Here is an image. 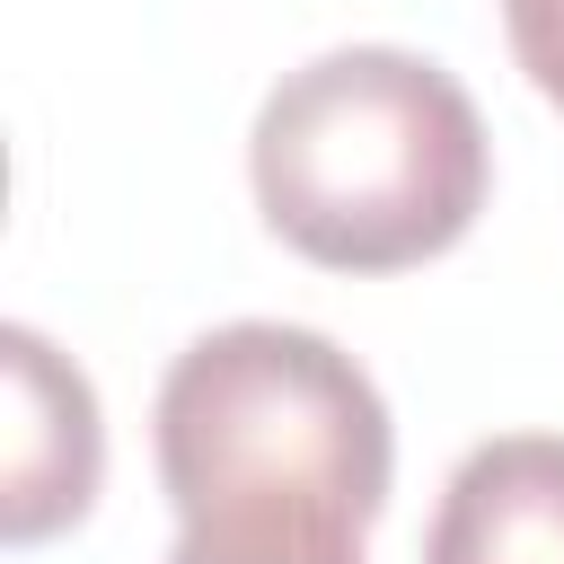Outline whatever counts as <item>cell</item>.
I'll return each mask as SVG.
<instances>
[{
    "mask_svg": "<svg viewBox=\"0 0 564 564\" xmlns=\"http://www.w3.org/2000/svg\"><path fill=\"white\" fill-rule=\"evenodd\" d=\"M247 185L291 256L326 273H414L476 229L494 141L432 53L335 44L264 88Z\"/></svg>",
    "mask_w": 564,
    "mask_h": 564,
    "instance_id": "1",
    "label": "cell"
},
{
    "mask_svg": "<svg viewBox=\"0 0 564 564\" xmlns=\"http://www.w3.org/2000/svg\"><path fill=\"white\" fill-rule=\"evenodd\" d=\"M159 485L185 520H335L370 529L397 485L379 379L317 326L229 317L194 335L150 405Z\"/></svg>",
    "mask_w": 564,
    "mask_h": 564,
    "instance_id": "2",
    "label": "cell"
},
{
    "mask_svg": "<svg viewBox=\"0 0 564 564\" xmlns=\"http://www.w3.org/2000/svg\"><path fill=\"white\" fill-rule=\"evenodd\" d=\"M0 379H9V423H0V538L44 546L88 520L106 485V414L97 388L70 352H53L35 326H0Z\"/></svg>",
    "mask_w": 564,
    "mask_h": 564,
    "instance_id": "3",
    "label": "cell"
},
{
    "mask_svg": "<svg viewBox=\"0 0 564 564\" xmlns=\"http://www.w3.org/2000/svg\"><path fill=\"white\" fill-rule=\"evenodd\" d=\"M423 564H564V432L476 441L432 502Z\"/></svg>",
    "mask_w": 564,
    "mask_h": 564,
    "instance_id": "4",
    "label": "cell"
},
{
    "mask_svg": "<svg viewBox=\"0 0 564 564\" xmlns=\"http://www.w3.org/2000/svg\"><path fill=\"white\" fill-rule=\"evenodd\" d=\"M167 564H370L361 529L335 520H185Z\"/></svg>",
    "mask_w": 564,
    "mask_h": 564,
    "instance_id": "5",
    "label": "cell"
},
{
    "mask_svg": "<svg viewBox=\"0 0 564 564\" xmlns=\"http://www.w3.org/2000/svg\"><path fill=\"white\" fill-rule=\"evenodd\" d=\"M502 35H511V62L529 70V88L564 115V0H502Z\"/></svg>",
    "mask_w": 564,
    "mask_h": 564,
    "instance_id": "6",
    "label": "cell"
}]
</instances>
